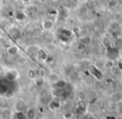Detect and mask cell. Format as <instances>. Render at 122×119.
<instances>
[{
	"instance_id": "cell-9",
	"label": "cell",
	"mask_w": 122,
	"mask_h": 119,
	"mask_svg": "<svg viewBox=\"0 0 122 119\" xmlns=\"http://www.w3.org/2000/svg\"><path fill=\"white\" fill-rule=\"evenodd\" d=\"M54 84V86H55V87H57L58 89H62L63 87H65V86L66 83H65V81H62L59 79V81H57V82Z\"/></svg>"
},
{
	"instance_id": "cell-13",
	"label": "cell",
	"mask_w": 122,
	"mask_h": 119,
	"mask_svg": "<svg viewBox=\"0 0 122 119\" xmlns=\"http://www.w3.org/2000/svg\"><path fill=\"white\" fill-rule=\"evenodd\" d=\"M115 45H117L118 48H122V38H119L115 41Z\"/></svg>"
},
{
	"instance_id": "cell-2",
	"label": "cell",
	"mask_w": 122,
	"mask_h": 119,
	"mask_svg": "<svg viewBox=\"0 0 122 119\" xmlns=\"http://www.w3.org/2000/svg\"><path fill=\"white\" fill-rule=\"evenodd\" d=\"M27 52L31 56H34L36 54H38V52H39V48L35 45H30L26 48Z\"/></svg>"
},
{
	"instance_id": "cell-12",
	"label": "cell",
	"mask_w": 122,
	"mask_h": 119,
	"mask_svg": "<svg viewBox=\"0 0 122 119\" xmlns=\"http://www.w3.org/2000/svg\"><path fill=\"white\" fill-rule=\"evenodd\" d=\"M27 117H29V119L34 118V117H35V111H34L33 108L29 109V110H28V112H27Z\"/></svg>"
},
{
	"instance_id": "cell-4",
	"label": "cell",
	"mask_w": 122,
	"mask_h": 119,
	"mask_svg": "<svg viewBox=\"0 0 122 119\" xmlns=\"http://www.w3.org/2000/svg\"><path fill=\"white\" fill-rule=\"evenodd\" d=\"M49 106L52 109H58L60 107L61 103H60V101L59 99H52L50 100L49 102Z\"/></svg>"
},
{
	"instance_id": "cell-15",
	"label": "cell",
	"mask_w": 122,
	"mask_h": 119,
	"mask_svg": "<svg viewBox=\"0 0 122 119\" xmlns=\"http://www.w3.org/2000/svg\"><path fill=\"white\" fill-rule=\"evenodd\" d=\"M17 117H18V119H25L26 118L25 115H24L23 112H19V113L17 114Z\"/></svg>"
},
{
	"instance_id": "cell-17",
	"label": "cell",
	"mask_w": 122,
	"mask_h": 119,
	"mask_svg": "<svg viewBox=\"0 0 122 119\" xmlns=\"http://www.w3.org/2000/svg\"><path fill=\"white\" fill-rule=\"evenodd\" d=\"M21 1H22V2L24 3V4H28V3L30 2L31 0H21Z\"/></svg>"
},
{
	"instance_id": "cell-7",
	"label": "cell",
	"mask_w": 122,
	"mask_h": 119,
	"mask_svg": "<svg viewBox=\"0 0 122 119\" xmlns=\"http://www.w3.org/2000/svg\"><path fill=\"white\" fill-rule=\"evenodd\" d=\"M2 117L4 119H11L12 118V113L9 109H5L2 112Z\"/></svg>"
},
{
	"instance_id": "cell-8",
	"label": "cell",
	"mask_w": 122,
	"mask_h": 119,
	"mask_svg": "<svg viewBox=\"0 0 122 119\" xmlns=\"http://www.w3.org/2000/svg\"><path fill=\"white\" fill-rule=\"evenodd\" d=\"M114 67H115V62H114V60H110V59L104 64V67L106 69H111Z\"/></svg>"
},
{
	"instance_id": "cell-16",
	"label": "cell",
	"mask_w": 122,
	"mask_h": 119,
	"mask_svg": "<svg viewBox=\"0 0 122 119\" xmlns=\"http://www.w3.org/2000/svg\"><path fill=\"white\" fill-rule=\"evenodd\" d=\"M118 55H119V57L122 59V48H121L118 49Z\"/></svg>"
},
{
	"instance_id": "cell-14",
	"label": "cell",
	"mask_w": 122,
	"mask_h": 119,
	"mask_svg": "<svg viewBox=\"0 0 122 119\" xmlns=\"http://www.w3.org/2000/svg\"><path fill=\"white\" fill-rule=\"evenodd\" d=\"M36 85H38V86L44 85V79L41 78V77H39V78H37V80H36Z\"/></svg>"
},
{
	"instance_id": "cell-1",
	"label": "cell",
	"mask_w": 122,
	"mask_h": 119,
	"mask_svg": "<svg viewBox=\"0 0 122 119\" xmlns=\"http://www.w3.org/2000/svg\"><path fill=\"white\" fill-rule=\"evenodd\" d=\"M42 29L44 32H49L51 31L54 27V22L50 19H46L42 21Z\"/></svg>"
},
{
	"instance_id": "cell-11",
	"label": "cell",
	"mask_w": 122,
	"mask_h": 119,
	"mask_svg": "<svg viewBox=\"0 0 122 119\" xmlns=\"http://www.w3.org/2000/svg\"><path fill=\"white\" fill-rule=\"evenodd\" d=\"M49 79L51 81V82H53V83H55L57 81H59V77H58V75L57 74H54V73H53V74H51V75H49Z\"/></svg>"
},
{
	"instance_id": "cell-18",
	"label": "cell",
	"mask_w": 122,
	"mask_h": 119,
	"mask_svg": "<svg viewBox=\"0 0 122 119\" xmlns=\"http://www.w3.org/2000/svg\"><path fill=\"white\" fill-rule=\"evenodd\" d=\"M54 1H56V2H58V1H60V0H54Z\"/></svg>"
},
{
	"instance_id": "cell-10",
	"label": "cell",
	"mask_w": 122,
	"mask_h": 119,
	"mask_svg": "<svg viewBox=\"0 0 122 119\" xmlns=\"http://www.w3.org/2000/svg\"><path fill=\"white\" fill-rule=\"evenodd\" d=\"M27 57H23V56H21V57H19V58H18L17 60V63L19 64V65H24V64L27 62Z\"/></svg>"
},
{
	"instance_id": "cell-6",
	"label": "cell",
	"mask_w": 122,
	"mask_h": 119,
	"mask_svg": "<svg viewBox=\"0 0 122 119\" xmlns=\"http://www.w3.org/2000/svg\"><path fill=\"white\" fill-rule=\"evenodd\" d=\"M111 98H112V100H113L114 102H121V101H122V92H115V93L112 94Z\"/></svg>"
},
{
	"instance_id": "cell-5",
	"label": "cell",
	"mask_w": 122,
	"mask_h": 119,
	"mask_svg": "<svg viewBox=\"0 0 122 119\" xmlns=\"http://www.w3.org/2000/svg\"><path fill=\"white\" fill-rule=\"evenodd\" d=\"M102 44H103L104 47H105L106 49L112 48V43H111V40H110V38L106 37V36H105V37H104L103 38H102Z\"/></svg>"
},
{
	"instance_id": "cell-3",
	"label": "cell",
	"mask_w": 122,
	"mask_h": 119,
	"mask_svg": "<svg viewBox=\"0 0 122 119\" xmlns=\"http://www.w3.org/2000/svg\"><path fill=\"white\" fill-rule=\"evenodd\" d=\"M19 49L17 46L15 45H12V46H9V48H7V53L10 56H15L19 53Z\"/></svg>"
}]
</instances>
